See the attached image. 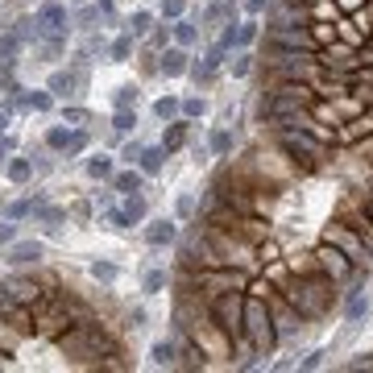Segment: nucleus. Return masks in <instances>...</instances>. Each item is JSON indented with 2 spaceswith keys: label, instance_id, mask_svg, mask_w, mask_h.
<instances>
[{
  "label": "nucleus",
  "instance_id": "39",
  "mask_svg": "<svg viewBox=\"0 0 373 373\" xmlns=\"http://www.w3.org/2000/svg\"><path fill=\"white\" fill-rule=\"evenodd\" d=\"M212 153H232V133H228V129H216V133H212Z\"/></svg>",
  "mask_w": 373,
  "mask_h": 373
},
{
  "label": "nucleus",
  "instance_id": "35",
  "mask_svg": "<svg viewBox=\"0 0 373 373\" xmlns=\"http://www.w3.org/2000/svg\"><path fill=\"white\" fill-rule=\"evenodd\" d=\"M29 174H33V162H29V158H13V162H9V178H13V183H25Z\"/></svg>",
  "mask_w": 373,
  "mask_h": 373
},
{
  "label": "nucleus",
  "instance_id": "40",
  "mask_svg": "<svg viewBox=\"0 0 373 373\" xmlns=\"http://www.w3.org/2000/svg\"><path fill=\"white\" fill-rule=\"evenodd\" d=\"M117 108H133V104H137V87H133V83H124V87H117Z\"/></svg>",
  "mask_w": 373,
  "mask_h": 373
},
{
  "label": "nucleus",
  "instance_id": "48",
  "mask_svg": "<svg viewBox=\"0 0 373 373\" xmlns=\"http://www.w3.org/2000/svg\"><path fill=\"white\" fill-rule=\"evenodd\" d=\"M249 71H253V54H237V58H232V75L245 79Z\"/></svg>",
  "mask_w": 373,
  "mask_h": 373
},
{
  "label": "nucleus",
  "instance_id": "18",
  "mask_svg": "<svg viewBox=\"0 0 373 373\" xmlns=\"http://www.w3.org/2000/svg\"><path fill=\"white\" fill-rule=\"evenodd\" d=\"M38 257H42V245H38V241H17V245L9 249V261H13V266H33Z\"/></svg>",
  "mask_w": 373,
  "mask_h": 373
},
{
  "label": "nucleus",
  "instance_id": "59",
  "mask_svg": "<svg viewBox=\"0 0 373 373\" xmlns=\"http://www.w3.org/2000/svg\"><path fill=\"white\" fill-rule=\"evenodd\" d=\"M149 46H166V29H153L149 33Z\"/></svg>",
  "mask_w": 373,
  "mask_h": 373
},
{
  "label": "nucleus",
  "instance_id": "23",
  "mask_svg": "<svg viewBox=\"0 0 373 373\" xmlns=\"http://www.w3.org/2000/svg\"><path fill=\"white\" fill-rule=\"evenodd\" d=\"M162 162H166V149L162 146H146L141 149V158H137V171L141 174H158L162 171Z\"/></svg>",
  "mask_w": 373,
  "mask_h": 373
},
{
  "label": "nucleus",
  "instance_id": "32",
  "mask_svg": "<svg viewBox=\"0 0 373 373\" xmlns=\"http://www.w3.org/2000/svg\"><path fill=\"white\" fill-rule=\"evenodd\" d=\"M178 108H183V99H174V96H162L158 104H153V112H158L162 121H174V117H178Z\"/></svg>",
  "mask_w": 373,
  "mask_h": 373
},
{
  "label": "nucleus",
  "instance_id": "10",
  "mask_svg": "<svg viewBox=\"0 0 373 373\" xmlns=\"http://www.w3.org/2000/svg\"><path fill=\"white\" fill-rule=\"evenodd\" d=\"M38 33L42 38H67V25H71V17H67V9L58 4V0H46L42 9H38Z\"/></svg>",
  "mask_w": 373,
  "mask_h": 373
},
{
  "label": "nucleus",
  "instance_id": "50",
  "mask_svg": "<svg viewBox=\"0 0 373 373\" xmlns=\"http://www.w3.org/2000/svg\"><path fill=\"white\" fill-rule=\"evenodd\" d=\"M92 274H96L99 282H112V278H117V266H108V261H96V266H92Z\"/></svg>",
  "mask_w": 373,
  "mask_h": 373
},
{
  "label": "nucleus",
  "instance_id": "34",
  "mask_svg": "<svg viewBox=\"0 0 373 373\" xmlns=\"http://www.w3.org/2000/svg\"><path fill=\"white\" fill-rule=\"evenodd\" d=\"M257 21H237V46H253L257 42Z\"/></svg>",
  "mask_w": 373,
  "mask_h": 373
},
{
  "label": "nucleus",
  "instance_id": "28",
  "mask_svg": "<svg viewBox=\"0 0 373 373\" xmlns=\"http://www.w3.org/2000/svg\"><path fill=\"white\" fill-rule=\"evenodd\" d=\"M149 29H153V13H146V9H137V13L129 17V29H124V33H133V38H146Z\"/></svg>",
  "mask_w": 373,
  "mask_h": 373
},
{
  "label": "nucleus",
  "instance_id": "53",
  "mask_svg": "<svg viewBox=\"0 0 373 373\" xmlns=\"http://www.w3.org/2000/svg\"><path fill=\"white\" fill-rule=\"evenodd\" d=\"M108 224H112V228H129L133 220L124 216V207H121V212H117V207H108Z\"/></svg>",
  "mask_w": 373,
  "mask_h": 373
},
{
  "label": "nucleus",
  "instance_id": "8",
  "mask_svg": "<svg viewBox=\"0 0 373 373\" xmlns=\"http://www.w3.org/2000/svg\"><path fill=\"white\" fill-rule=\"evenodd\" d=\"M315 270H323L336 286H340V282H348V278L357 274V261H352L348 253H340L332 241H323V245L315 249Z\"/></svg>",
  "mask_w": 373,
  "mask_h": 373
},
{
  "label": "nucleus",
  "instance_id": "47",
  "mask_svg": "<svg viewBox=\"0 0 373 373\" xmlns=\"http://www.w3.org/2000/svg\"><path fill=\"white\" fill-rule=\"evenodd\" d=\"M183 9H187V0H162V17H166V21H178Z\"/></svg>",
  "mask_w": 373,
  "mask_h": 373
},
{
  "label": "nucleus",
  "instance_id": "11",
  "mask_svg": "<svg viewBox=\"0 0 373 373\" xmlns=\"http://www.w3.org/2000/svg\"><path fill=\"white\" fill-rule=\"evenodd\" d=\"M0 320L9 323V328H17L21 336H29V332H33V315H29V307L9 295V291H4V282H0Z\"/></svg>",
  "mask_w": 373,
  "mask_h": 373
},
{
  "label": "nucleus",
  "instance_id": "58",
  "mask_svg": "<svg viewBox=\"0 0 373 373\" xmlns=\"http://www.w3.org/2000/svg\"><path fill=\"white\" fill-rule=\"evenodd\" d=\"M71 216H75V220H87V216H92V207H87V203H75Z\"/></svg>",
  "mask_w": 373,
  "mask_h": 373
},
{
  "label": "nucleus",
  "instance_id": "49",
  "mask_svg": "<svg viewBox=\"0 0 373 373\" xmlns=\"http://www.w3.org/2000/svg\"><path fill=\"white\" fill-rule=\"evenodd\" d=\"M17 340H21V332H17V328H9V323L0 320V345H4V348H13Z\"/></svg>",
  "mask_w": 373,
  "mask_h": 373
},
{
  "label": "nucleus",
  "instance_id": "21",
  "mask_svg": "<svg viewBox=\"0 0 373 373\" xmlns=\"http://www.w3.org/2000/svg\"><path fill=\"white\" fill-rule=\"evenodd\" d=\"M75 87H79V75H75V71H54V75H50V83H46L50 96H71Z\"/></svg>",
  "mask_w": 373,
  "mask_h": 373
},
{
  "label": "nucleus",
  "instance_id": "42",
  "mask_svg": "<svg viewBox=\"0 0 373 373\" xmlns=\"http://www.w3.org/2000/svg\"><path fill=\"white\" fill-rule=\"evenodd\" d=\"M348 320H361V315H365V311H369V303H365V295H348Z\"/></svg>",
  "mask_w": 373,
  "mask_h": 373
},
{
  "label": "nucleus",
  "instance_id": "29",
  "mask_svg": "<svg viewBox=\"0 0 373 373\" xmlns=\"http://www.w3.org/2000/svg\"><path fill=\"white\" fill-rule=\"evenodd\" d=\"M50 104H54L50 92H29V96H21V108H29V112H50Z\"/></svg>",
  "mask_w": 373,
  "mask_h": 373
},
{
  "label": "nucleus",
  "instance_id": "26",
  "mask_svg": "<svg viewBox=\"0 0 373 373\" xmlns=\"http://www.w3.org/2000/svg\"><path fill=\"white\" fill-rule=\"evenodd\" d=\"M124 216H129V220L133 224H141L149 216V203H146V195H141V191H133V195H124Z\"/></svg>",
  "mask_w": 373,
  "mask_h": 373
},
{
  "label": "nucleus",
  "instance_id": "38",
  "mask_svg": "<svg viewBox=\"0 0 373 373\" xmlns=\"http://www.w3.org/2000/svg\"><path fill=\"white\" fill-rule=\"evenodd\" d=\"M133 124H137V112H133V108H117V117H112V129H117V133H129Z\"/></svg>",
  "mask_w": 373,
  "mask_h": 373
},
{
  "label": "nucleus",
  "instance_id": "20",
  "mask_svg": "<svg viewBox=\"0 0 373 373\" xmlns=\"http://www.w3.org/2000/svg\"><path fill=\"white\" fill-rule=\"evenodd\" d=\"M187 133H191V121H171L166 137H162V149H166V153L183 149V146H187Z\"/></svg>",
  "mask_w": 373,
  "mask_h": 373
},
{
  "label": "nucleus",
  "instance_id": "16",
  "mask_svg": "<svg viewBox=\"0 0 373 373\" xmlns=\"http://www.w3.org/2000/svg\"><path fill=\"white\" fill-rule=\"evenodd\" d=\"M141 187H146V174L137 171V166L112 174V191H121V195H133V191H141Z\"/></svg>",
  "mask_w": 373,
  "mask_h": 373
},
{
  "label": "nucleus",
  "instance_id": "37",
  "mask_svg": "<svg viewBox=\"0 0 373 373\" xmlns=\"http://www.w3.org/2000/svg\"><path fill=\"white\" fill-rule=\"evenodd\" d=\"M162 286H166V270H149L146 278H141V291H146V295H158Z\"/></svg>",
  "mask_w": 373,
  "mask_h": 373
},
{
  "label": "nucleus",
  "instance_id": "60",
  "mask_svg": "<svg viewBox=\"0 0 373 373\" xmlns=\"http://www.w3.org/2000/svg\"><path fill=\"white\" fill-rule=\"evenodd\" d=\"M266 4H270V0H249L245 9H249V13H266Z\"/></svg>",
  "mask_w": 373,
  "mask_h": 373
},
{
  "label": "nucleus",
  "instance_id": "12",
  "mask_svg": "<svg viewBox=\"0 0 373 373\" xmlns=\"http://www.w3.org/2000/svg\"><path fill=\"white\" fill-rule=\"evenodd\" d=\"M4 291L17 298V303H25V307H38V303L46 298V291H42V282H38V278H9V282H4Z\"/></svg>",
  "mask_w": 373,
  "mask_h": 373
},
{
  "label": "nucleus",
  "instance_id": "5",
  "mask_svg": "<svg viewBox=\"0 0 373 373\" xmlns=\"http://www.w3.org/2000/svg\"><path fill=\"white\" fill-rule=\"evenodd\" d=\"M311 104H315V92H311L307 83H298V79H286L282 87H274L270 96H261V108H257V117H261V121H278V117L311 112Z\"/></svg>",
  "mask_w": 373,
  "mask_h": 373
},
{
  "label": "nucleus",
  "instance_id": "51",
  "mask_svg": "<svg viewBox=\"0 0 373 373\" xmlns=\"http://www.w3.org/2000/svg\"><path fill=\"white\" fill-rule=\"evenodd\" d=\"M141 149H146V146H137V141H129V146L121 149V158H124V162H129V166H137V158H141Z\"/></svg>",
  "mask_w": 373,
  "mask_h": 373
},
{
  "label": "nucleus",
  "instance_id": "57",
  "mask_svg": "<svg viewBox=\"0 0 373 373\" xmlns=\"http://www.w3.org/2000/svg\"><path fill=\"white\" fill-rule=\"evenodd\" d=\"M348 369H352V373H365V369H369L373 373V357H365V361H352Z\"/></svg>",
  "mask_w": 373,
  "mask_h": 373
},
{
  "label": "nucleus",
  "instance_id": "61",
  "mask_svg": "<svg viewBox=\"0 0 373 373\" xmlns=\"http://www.w3.org/2000/svg\"><path fill=\"white\" fill-rule=\"evenodd\" d=\"M357 79H361V83H373V67H357Z\"/></svg>",
  "mask_w": 373,
  "mask_h": 373
},
{
  "label": "nucleus",
  "instance_id": "1",
  "mask_svg": "<svg viewBox=\"0 0 373 373\" xmlns=\"http://www.w3.org/2000/svg\"><path fill=\"white\" fill-rule=\"evenodd\" d=\"M58 348H63L67 357H75L79 365H92V369H124V361H112V357H121L117 340H112L108 328L96 323L92 315L71 320V328H63V332H58Z\"/></svg>",
  "mask_w": 373,
  "mask_h": 373
},
{
  "label": "nucleus",
  "instance_id": "44",
  "mask_svg": "<svg viewBox=\"0 0 373 373\" xmlns=\"http://www.w3.org/2000/svg\"><path fill=\"white\" fill-rule=\"evenodd\" d=\"M216 46H224V50L237 46V17H228V21H224V33H220V42H216Z\"/></svg>",
  "mask_w": 373,
  "mask_h": 373
},
{
  "label": "nucleus",
  "instance_id": "19",
  "mask_svg": "<svg viewBox=\"0 0 373 373\" xmlns=\"http://www.w3.org/2000/svg\"><path fill=\"white\" fill-rule=\"evenodd\" d=\"M224 54H228V50H224V46H212V50H207V54H203V63H199V67H195V79H199V83H207L212 75L220 71Z\"/></svg>",
  "mask_w": 373,
  "mask_h": 373
},
{
  "label": "nucleus",
  "instance_id": "63",
  "mask_svg": "<svg viewBox=\"0 0 373 373\" xmlns=\"http://www.w3.org/2000/svg\"><path fill=\"white\" fill-rule=\"evenodd\" d=\"M9 149H13V141H0V158H4V153H9Z\"/></svg>",
  "mask_w": 373,
  "mask_h": 373
},
{
  "label": "nucleus",
  "instance_id": "46",
  "mask_svg": "<svg viewBox=\"0 0 373 373\" xmlns=\"http://www.w3.org/2000/svg\"><path fill=\"white\" fill-rule=\"evenodd\" d=\"M195 195H178V203H174V212H178V216H183V220H191V216H195Z\"/></svg>",
  "mask_w": 373,
  "mask_h": 373
},
{
  "label": "nucleus",
  "instance_id": "13",
  "mask_svg": "<svg viewBox=\"0 0 373 373\" xmlns=\"http://www.w3.org/2000/svg\"><path fill=\"white\" fill-rule=\"evenodd\" d=\"M266 303H270V315H274V328H278V336H282V332H295L298 323V311L295 307H291V303H286V298H274V295H266Z\"/></svg>",
  "mask_w": 373,
  "mask_h": 373
},
{
  "label": "nucleus",
  "instance_id": "3",
  "mask_svg": "<svg viewBox=\"0 0 373 373\" xmlns=\"http://www.w3.org/2000/svg\"><path fill=\"white\" fill-rule=\"evenodd\" d=\"M207 303V320L220 328V336L228 345H241L245 340V291H220V295L203 298Z\"/></svg>",
  "mask_w": 373,
  "mask_h": 373
},
{
  "label": "nucleus",
  "instance_id": "62",
  "mask_svg": "<svg viewBox=\"0 0 373 373\" xmlns=\"http://www.w3.org/2000/svg\"><path fill=\"white\" fill-rule=\"evenodd\" d=\"M4 129H9V104L0 108V133H4Z\"/></svg>",
  "mask_w": 373,
  "mask_h": 373
},
{
  "label": "nucleus",
  "instance_id": "2",
  "mask_svg": "<svg viewBox=\"0 0 373 373\" xmlns=\"http://www.w3.org/2000/svg\"><path fill=\"white\" fill-rule=\"evenodd\" d=\"M282 298L298 311V320H320V315H328V307H332V298H336V282L323 270H307L303 278H295V282L282 291Z\"/></svg>",
  "mask_w": 373,
  "mask_h": 373
},
{
  "label": "nucleus",
  "instance_id": "7",
  "mask_svg": "<svg viewBox=\"0 0 373 373\" xmlns=\"http://www.w3.org/2000/svg\"><path fill=\"white\" fill-rule=\"evenodd\" d=\"M270 50H303V54H315V33L307 25L282 21L270 29Z\"/></svg>",
  "mask_w": 373,
  "mask_h": 373
},
{
  "label": "nucleus",
  "instance_id": "45",
  "mask_svg": "<svg viewBox=\"0 0 373 373\" xmlns=\"http://www.w3.org/2000/svg\"><path fill=\"white\" fill-rule=\"evenodd\" d=\"M178 112H183V117H187V121H191V117H203V112H207V104H203V99H183V108H178Z\"/></svg>",
  "mask_w": 373,
  "mask_h": 373
},
{
  "label": "nucleus",
  "instance_id": "36",
  "mask_svg": "<svg viewBox=\"0 0 373 373\" xmlns=\"http://www.w3.org/2000/svg\"><path fill=\"white\" fill-rule=\"evenodd\" d=\"M83 149H87V133H83V129H71V137H67L63 153H67V158H75V153H83Z\"/></svg>",
  "mask_w": 373,
  "mask_h": 373
},
{
  "label": "nucleus",
  "instance_id": "15",
  "mask_svg": "<svg viewBox=\"0 0 373 373\" xmlns=\"http://www.w3.org/2000/svg\"><path fill=\"white\" fill-rule=\"evenodd\" d=\"M158 71L166 75V79H178V75H187V71H191V63H187V50H183V46L166 50V54L158 58Z\"/></svg>",
  "mask_w": 373,
  "mask_h": 373
},
{
  "label": "nucleus",
  "instance_id": "24",
  "mask_svg": "<svg viewBox=\"0 0 373 373\" xmlns=\"http://www.w3.org/2000/svg\"><path fill=\"white\" fill-rule=\"evenodd\" d=\"M224 17H237V4L232 0H212L207 9H203V25H216Z\"/></svg>",
  "mask_w": 373,
  "mask_h": 373
},
{
  "label": "nucleus",
  "instance_id": "22",
  "mask_svg": "<svg viewBox=\"0 0 373 373\" xmlns=\"http://www.w3.org/2000/svg\"><path fill=\"white\" fill-rule=\"evenodd\" d=\"M149 357H153L158 369H171V365H178V345L174 340H158V345L149 348Z\"/></svg>",
  "mask_w": 373,
  "mask_h": 373
},
{
  "label": "nucleus",
  "instance_id": "30",
  "mask_svg": "<svg viewBox=\"0 0 373 373\" xmlns=\"http://www.w3.org/2000/svg\"><path fill=\"white\" fill-rule=\"evenodd\" d=\"M129 54H133V33H121V38L108 46V58H112V63H124Z\"/></svg>",
  "mask_w": 373,
  "mask_h": 373
},
{
  "label": "nucleus",
  "instance_id": "27",
  "mask_svg": "<svg viewBox=\"0 0 373 373\" xmlns=\"http://www.w3.org/2000/svg\"><path fill=\"white\" fill-rule=\"evenodd\" d=\"M21 54V38L17 33H0V67H13Z\"/></svg>",
  "mask_w": 373,
  "mask_h": 373
},
{
  "label": "nucleus",
  "instance_id": "33",
  "mask_svg": "<svg viewBox=\"0 0 373 373\" xmlns=\"http://www.w3.org/2000/svg\"><path fill=\"white\" fill-rule=\"evenodd\" d=\"M13 33H17L21 42H42V33H38V21H33V17H21V21H17V29H13Z\"/></svg>",
  "mask_w": 373,
  "mask_h": 373
},
{
  "label": "nucleus",
  "instance_id": "43",
  "mask_svg": "<svg viewBox=\"0 0 373 373\" xmlns=\"http://www.w3.org/2000/svg\"><path fill=\"white\" fill-rule=\"evenodd\" d=\"M67 137H71V129H63V124H54V129H50V133H46V146H50V149H63V146H67Z\"/></svg>",
  "mask_w": 373,
  "mask_h": 373
},
{
  "label": "nucleus",
  "instance_id": "6",
  "mask_svg": "<svg viewBox=\"0 0 373 373\" xmlns=\"http://www.w3.org/2000/svg\"><path fill=\"white\" fill-rule=\"evenodd\" d=\"M245 340L261 357H270L274 345H278V328H274L270 303H266V295H253V291H245Z\"/></svg>",
  "mask_w": 373,
  "mask_h": 373
},
{
  "label": "nucleus",
  "instance_id": "31",
  "mask_svg": "<svg viewBox=\"0 0 373 373\" xmlns=\"http://www.w3.org/2000/svg\"><path fill=\"white\" fill-rule=\"evenodd\" d=\"M87 174H92V178H112V158H104V153H99V158H87Z\"/></svg>",
  "mask_w": 373,
  "mask_h": 373
},
{
  "label": "nucleus",
  "instance_id": "54",
  "mask_svg": "<svg viewBox=\"0 0 373 373\" xmlns=\"http://www.w3.org/2000/svg\"><path fill=\"white\" fill-rule=\"evenodd\" d=\"M99 17V9H83V13H75V25H83V29H92V21Z\"/></svg>",
  "mask_w": 373,
  "mask_h": 373
},
{
  "label": "nucleus",
  "instance_id": "56",
  "mask_svg": "<svg viewBox=\"0 0 373 373\" xmlns=\"http://www.w3.org/2000/svg\"><path fill=\"white\" fill-rule=\"evenodd\" d=\"M13 237H17V228L13 224H0V245H13Z\"/></svg>",
  "mask_w": 373,
  "mask_h": 373
},
{
  "label": "nucleus",
  "instance_id": "9",
  "mask_svg": "<svg viewBox=\"0 0 373 373\" xmlns=\"http://www.w3.org/2000/svg\"><path fill=\"white\" fill-rule=\"evenodd\" d=\"M323 241H332L340 253H348L357 266L365 261V249H361V237H357V228H352V224H345V220L328 224V228H323Z\"/></svg>",
  "mask_w": 373,
  "mask_h": 373
},
{
  "label": "nucleus",
  "instance_id": "17",
  "mask_svg": "<svg viewBox=\"0 0 373 373\" xmlns=\"http://www.w3.org/2000/svg\"><path fill=\"white\" fill-rule=\"evenodd\" d=\"M174 237H178L174 220H153L146 228V241H149V245H158V249H162V245H174Z\"/></svg>",
  "mask_w": 373,
  "mask_h": 373
},
{
  "label": "nucleus",
  "instance_id": "14",
  "mask_svg": "<svg viewBox=\"0 0 373 373\" xmlns=\"http://www.w3.org/2000/svg\"><path fill=\"white\" fill-rule=\"evenodd\" d=\"M361 137H373V112H361L352 121L336 124V141H361Z\"/></svg>",
  "mask_w": 373,
  "mask_h": 373
},
{
  "label": "nucleus",
  "instance_id": "25",
  "mask_svg": "<svg viewBox=\"0 0 373 373\" xmlns=\"http://www.w3.org/2000/svg\"><path fill=\"white\" fill-rule=\"evenodd\" d=\"M171 33H174V46H183V50H187V46H195V42H199V29H195L191 21H183V17H178V21L171 25Z\"/></svg>",
  "mask_w": 373,
  "mask_h": 373
},
{
  "label": "nucleus",
  "instance_id": "52",
  "mask_svg": "<svg viewBox=\"0 0 373 373\" xmlns=\"http://www.w3.org/2000/svg\"><path fill=\"white\" fill-rule=\"evenodd\" d=\"M63 121L67 124H83L87 121V108H63Z\"/></svg>",
  "mask_w": 373,
  "mask_h": 373
},
{
  "label": "nucleus",
  "instance_id": "4",
  "mask_svg": "<svg viewBox=\"0 0 373 373\" xmlns=\"http://www.w3.org/2000/svg\"><path fill=\"white\" fill-rule=\"evenodd\" d=\"M274 133H278V146L286 149V158L303 171L323 162V141H336L332 133H320V129H274Z\"/></svg>",
  "mask_w": 373,
  "mask_h": 373
},
{
  "label": "nucleus",
  "instance_id": "41",
  "mask_svg": "<svg viewBox=\"0 0 373 373\" xmlns=\"http://www.w3.org/2000/svg\"><path fill=\"white\" fill-rule=\"evenodd\" d=\"M29 212H33V199H17V203H9V212H4V216H9V220H25Z\"/></svg>",
  "mask_w": 373,
  "mask_h": 373
},
{
  "label": "nucleus",
  "instance_id": "55",
  "mask_svg": "<svg viewBox=\"0 0 373 373\" xmlns=\"http://www.w3.org/2000/svg\"><path fill=\"white\" fill-rule=\"evenodd\" d=\"M320 361H323V352H307V357H303V365H298V369H320Z\"/></svg>",
  "mask_w": 373,
  "mask_h": 373
}]
</instances>
